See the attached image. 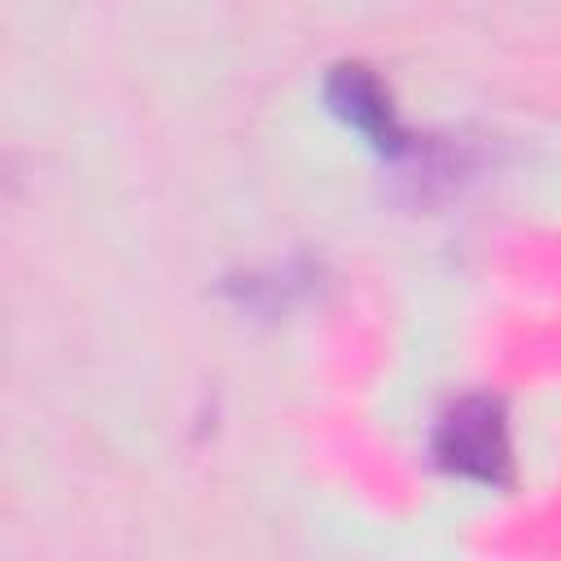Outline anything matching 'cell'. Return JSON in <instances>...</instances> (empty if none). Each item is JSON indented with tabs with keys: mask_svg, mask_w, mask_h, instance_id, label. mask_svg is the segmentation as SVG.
<instances>
[{
	"mask_svg": "<svg viewBox=\"0 0 561 561\" xmlns=\"http://www.w3.org/2000/svg\"><path fill=\"white\" fill-rule=\"evenodd\" d=\"M434 465L482 486L513 482V443L508 416L495 394H465L456 399L443 421L434 425Z\"/></svg>",
	"mask_w": 561,
	"mask_h": 561,
	"instance_id": "1",
	"label": "cell"
},
{
	"mask_svg": "<svg viewBox=\"0 0 561 561\" xmlns=\"http://www.w3.org/2000/svg\"><path fill=\"white\" fill-rule=\"evenodd\" d=\"M324 105L333 110V118H342L351 131H359L381 158H403L412 136L394 110V96L390 88L359 61H342L329 70L324 79Z\"/></svg>",
	"mask_w": 561,
	"mask_h": 561,
	"instance_id": "2",
	"label": "cell"
},
{
	"mask_svg": "<svg viewBox=\"0 0 561 561\" xmlns=\"http://www.w3.org/2000/svg\"><path fill=\"white\" fill-rule=\"evenodd\" d=\"M399 162H403L399 175H403L408 202H438L456 193L465 180H473V171L482 167V153L465 136H430V140H412Z\"/></svg>",
	"mask_w": 561,
	"mask_h": 561,
	"instance_id": "3",
	"label": "cell"
},
{
	"mask_svg": "<svg viewBox=\"0 0 561 561\" xmlns=\"http://www.w3.org/2000/svg\"><path fill=\"white\" fill-rule=\"evenodd\" d=\"M311 285V272L307 267H276V272H250L241 280H232L228 289L237 294L241 307H254V311H280L289 298H298L302 289Z\"/></svg>",
	"mask_w": 561,
	"mask_h": 561,
	"instance_id": "4",
	"label": "cell"
}]
</instances>
